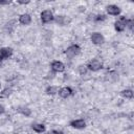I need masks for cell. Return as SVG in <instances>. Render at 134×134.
Wrapping results in <instances>:
<instances>
[{"label":"cell","instance_id":"obj_11","mask_svg":"<svg viewBox=\"0 0 134 134\" xmlns=\"http://www.w3.org/2000/svg\"><path fill=\"white\" fill-rule=\"evenodd\" d=\"M19 22L22 25H29L31 23V16L29 14H22L19 16Z\"/></svg>","mask_w":134,"mask_h":134},{"label":"cell","instance_id":"obj_14","mask_svg":"<svg viewBox=\"0 0 134 134\" xmlns=\"http://www.w3.org/2000/svg\"><path fill=\"white\" fill-rule=\"evenodd\" d=\"M58 91H59V88L55 86H49L46 88V94L48 95H54L58 93Z\"/></svg>","mask_w":134,"mask_h":134},{"label":"cell","instance_id":"obj_21","mask_svg":"<svg viewBox=\"0 0 134 134\" xmlns=\"http://www.w3.org/2000/svg\"><path fill=\"white\" fill-rule=\"evenodd\" d=\"M0 66H1V61H0Z\"/></svg>","mask_w":134,"mask_h":134},{"label":"cell","instance_id":"obj_16","mask_svg":"<svg viewBox=\"0 0 134 134\" xmlns=\"http://www.w3.org/2000/svg\"><path fill=\"white\" fill-rule=\"evenodd\" d=\"M94 20L95 21H104V20H106V16L105 15H97L95 18H94Z\"/></svg>","mask_w":134,"mask_h":134},{"label":"cell","instance_id":"obj_17","mask_svg":"<svg viewBox=\"0 0 134 134\" xmlns=\"http://www.w3.org/2000/svg\"><path fill=\"white\" fill-rule=\"evenodd\" d=\"M79 69H80L81 74H84V73H86V71H87V67H86V66H80Z\"/></svg>","mask_w":134,"mask_h":134},{"label":"cell","instance_id":"obj_7","mask_svg":"<svg viewBox=\"0 0 134 134\" xmlns=\"http://www.w3.org/2000/svg\"><path fill=\"white\" fill-rule=\"evenodd\" d=\"M50 67H51V70L53 72H63L65 70V65L63 62L61 61H52L51 64H50Z\"/></svg>","mask_w":134,"mask_h":134},{"label":"cell","instance_id":"obj_5","mask_svg":"<svg viewBox=\"0 0 134 134\" xmlns=\"http://www.w3.org/2000/svg\"><path fill=\"white\" fill-rule=\"evenodd\" d=\"M90 40L94 45H102L105 43V37L100 32H93L90 37Z\"/></svg>","mask_w":134,"mask_h":134},{"label":"cell","instance_id":"obj_20","mask_svg":"<svg viewBox=\"0 0 134 134\" xmlns=\"http://www.w3.org/2000/svg\"><path fill=\"white\" fill-rule=\"evenodd\" d=\"M18 3H19V4H28V3H29V1H20V0H19V1H18Z\"/></svg>","mask_w":134,"mask_h":134},{"label":"cell","instance_id":"obj_6","mask_svg":"<svg viewBox=\"0 0 134 134\" xmlns=\"http://www.w3.org/2000/svg\"><path fill=\"white\" fill-rule=\"evenodd\" d=\"M13 55V48L10 47H2L0 48V61H4L9 59Z\"/></svg>","mask_w":134,"mask_h":134},{"label":"cell","instance_id":"obj_10","mask_svg":"<svg viewBox=\"0 0 134 134\" xmlns=\"http://www.w3.org/2000/svg\"><path fill=\"white\" fill-rule=\"evenodd\" d=\"M69 125H70L72 128H74V129L81 130V129H84V128L86 127V121H85L84 119H73V120L70 121Z\"/></svg>","mask_w":134,"mask_h":134},{"label":"cell","instance_id":"obj_18","mask_svg":"<svg viewBox=\"0 0 134 134\" xmlns=\"http://www.w3.org/2000/svg\"><path fill=\"white\" fill-rule=\"evenodd\" d=\"M48 134H64L62 131H59V130H51Z\"/></svg>","mask_w":134,"mask_h":134},{"label":"cell","instance_id":"obj_15","mask_svg":"<svg viewBox=\"0 0 134 134\" xmlns=\"http://www.w3.org/2000/svg\"><path fill=\"white\" fill-rule=\"evenodd\" d=\"M55 19V21L59 23V24H61V25H65L66 24V18L64 17V16H58V18H54Z\"/></svg>","mask_w":134,"mask_h":134},{"label":"cell","instance_id":"obj_3","mask_svg":"<svg viewBox=\"0 0 134 134\" xmlns=\"http://www.w3.org/2000/svg\"><path fill=\"white\" fill-rule=\"evenodd\" d=\"M80 52H81V47L77 44H72V45L68 46L65 50L66 55L69 57V58H73V57L80 54Z\"/></svg>","mask_w":134,"mask_h":134},{"label":"cell","instance_id":"obj_19","mask_svg":"<svg viewBox=\"0 0 134 134\" xmlns=\"http://www.w3.org/2000/svg\"><path fill=\"white\" fill-rule=\"evenodd\" d=\"M10 1H0V5H5V4H9Z\"/></svg>","mask_w":134,"mask_h":134},{"label":"cell","instance_id":"obj_1","mask_svg":"<svg viewBox=\"0 0 134 134\" xmlns=\"http://www.w3.org/2000/svg\"><path fill=\"white\" fill-rule=\"evenodd\" d=\"M128 21H129V19H127L125 16L119 17V18L114 22V28H115V30L118 31V32L124 31V30L127 28V26H128Z\"/></svg>","mask_w":134,"mask_h":134},{"label":"cell","instance_id":"obj_13","mask_svg":"<svg viewBox=\"0 0 134 134\" xmlns=\"http://www.w3.org/2000/svg\"><path fill=\"white\" fill-rule=\"evenodd\" d=\"M120 94H121L125 98H128V99L133 98V91H132L131 89H124V90L120 92Z\"/></svg>","mask_w":134,"mask_h":134},{"label":"cell","instance_id":"obj_2","mask_svg":"<svg viewBox=\"0 0 134 134\" xmlns=\"http://www.w3.org/2000/svg\"><path fill=\"white\" fill-rule=\"evenodd\" d=\"M40 19H41V21L43 23L47 24V23H50V22H52L54 20V16H53V14H52L51 10L45 9V10H43L40 14Z\"/></svg>","mask_w":134,"mask_h":134},{"label":"cell","instance_id":"obj_12","mask_svg":"<svg viewBox=\"0 0 134 134\" xmlns=\"http://www.w3.org/2000/svg\"><path fill=\"white\" fill-rule=\"evenodd\" d=\"M31 127L36 133H44L46 131V127L43 124H34Z\"/></svg>","mask_w":134,"mask_h":134},{"label":"cell","instance_id":"obj_8","mask_svg":"<svg viewBox=\"0 0 134 134\" xmlns=\"http://www.w3.org/2000/svg\"><path fill=\"white\" fill-rule=\"evenodd\" d=\"M106 9H107V13H108L109 15H111V16H118V15H120V13H121V8H120L119 6H117V5H115V4H110V5H108V6L106 7Z\"/></svg>","mask_w":134,"mask_h":134},{"label":"cell","instance_id":"obj_22","mask_svg":"<svg viewBox=\"0 0 134 134\" xmlns=\"http://www.w3.org/2000/svg\"><path fill=\"white\" fill-rule=\"evenodd\" d=\"M0 87H1V83H0Z\"/></svg>","mask_w":134,"mask_h":134},{"label":"cell","instance_id":"obj_4","mask_svg":"<svg viewBox=\"0 0 134 134\" xmlns=\"http://www.w3.org/2000/svg\"><path fill=\"white\" fill-rule=\"evenodd\" d=\"M87 69L88 70H91V71H98V70H100L102 68H103V64H102V62L100 61H98L97 59H93V60H91L88 64H87Z\"/></svg>","mask_w":134,"mask_h":134},{"label":"cell","instance_id":"obj_9","mask_svg":"<svg viewBox=\"0 0 134 134\" xmlns=\"http://www.w3.org/2000/svg\"><path fill=\"white\" fill-rule=\"evenodd\" d=\"M58 94L62 97V98H67L69 96H71L73 94V90L70 87H63L61 89H59Z\"/></svg>","mask_w":134,"mask_h":134}]
</instances>
